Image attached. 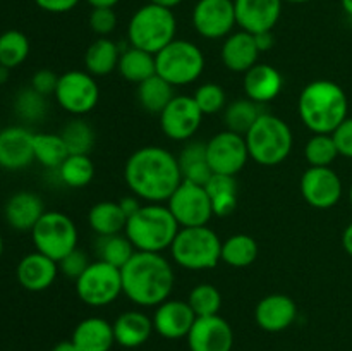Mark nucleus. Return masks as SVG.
<instances>
[{"mask_svg": "<svg viewBox=\"0 0 352 351\" xmlns=\"http://www.w3.org/2000/svg\"><path fill=\"white\" fill-rule=\"evenodd\" d=\"M157 74L172 86H188L198 81L205 71V55L201 48L188 40L174 41L155 55Z\"/></svg>", "mask_w": 352, "mask_h": 351, "instance_id": "8", "label": "nucleus"}, {"mask_svg": "<svg viewBox=\"0 0 352 351\" xmlns=\"http://www.w3.org/2000/svg\"><path fill=\"white\" fill-rule=\"evenodd\" d=\"M69 155H89L95 147V131L86 120L72 119L60 131Z\"/></svg>", "mask_w": 352, "mask_h": 351, "instance_id": "40", "label": "nucleus"}, {"mask_svg": "<svg viewBox=\"0 0 352 351\" xmlns=\"http://www.w3.org/2000/svg\"><path fill=\"white\" fill-rule=\"evenodd\" d=\"M196 319L188 301L182 299H165L157 306L153 317V327L157 334L165 339H182L188 337L189 330L195 326Z\"/></svg>", "mask_w": 352, "mask_h": 351, "instance_id": "20", "label": "nucleus"}, {"mask_svg": "<svg viewBox=\"0 0 352 351\" xmlns=\"http://www.w3.org/2000/svg\"><path fill=\"white\" fill-rule=\"evenodd\" d=\"M34 160L40 162L43 167L57 171L65 158L69 157L67 145L62 134L54 133H34L33 136Z\"/></svg>", "mask_w": 352, "mask_h": 351, "instance_id": "34", "label": "nucleus"}, {"mask_svg": "<svg viewBox=\"0 0 352 351\" xmlns=\"http://www.w3.org/2000/svg\"><path fill=\"white\" fill-rule=\"evenodd\" d=\"M57 264H58V272H60L62 275L78 281L79 275L88 268V265L91 264V262L88 260V255H86L85 251L76 248V250H72L71 253L65 255V257L62 258L60 262H57Z\"/></svg>", "mask_w": 352, "mask_h": 351, "instance_id": "46", "label": "nucleus"}, {"mask_svg": "<svg viewBox=\"0 0 352 351\" xmlns=\"http://www.w3.org/2000/svg\"><path fill=\"white\" fill-rule=\"evenodd\" d=\"M203 112L189 95H175L160 114V127L172 141H189L199 129Z\"/></svg>", "mask_w": 352, "mask_h": 351, "instance_id": "15", "label": "nucleus"}, {"mask_svg": "<svg viewBox=\"0 0 352 351\" xmlns=\"http://www.w3.org/2000/svg\"><path fill=\"white\" fill-rule=\"evenodd\" d=\"M113 336L116 343L124 348H138L150 339L155 330L153 320L140 310H127L116 319Z\"/></svg>", "mask_w": 352, "mask_h": 351, "instance_id": "27", "label": "nucleus"}, {"mask_svg": "<svg viewBox=\"0 0 352 351\" xmlns=\"http://www.w3.org/2000/svg\"><path fill=\"white\" fill-rule=\"evenodd\" d=\"M117 71H119V74L122 76L126 81L140 85V83L146 81L148 78L157 74L155 55L136 47L126 48V50L120 54Z\"/></svg>", "mask_w": 352, "mask_h": 351, "instance_id": "30", "label": "nucleus"}, {"mask_svg": "<svg viewBox=\"0 0 352 351\" xmlns=\"http://www.w3.org/2000/svg\"><path fill=\"white\" fill-rule=\"evenodd\" d=\"M177 162L182 181L205 186L213 176L208 157H206V143H201V141H188L179 153Z\"/></svg>", "mask_w": 352, "mask_h": 351, "instance_id": "28", "label": "nucleus"}, {"mask_svg": "<svg viewBox=\"0 0 352 351\" xmlns=\"http://www.w3.org/2000/svg\"><path fill=\"white\" fill-rule=\"evenodd\" d=\"M339 157L332 134H313L305 147V158L309 167H330Z\"/></svg>", "mask_w": 352, "mask_h": 351, "instance_id": "43", "label": "nucleus"}, {"mask_svg": "<svg viewBox=\"0 0 352 351\" xmlns=\"http://www.w3.org/2000/svg\"><path fill=\"white\" fill-rule=\"evenodd\" d=\"M172 260L188 270H208L222 262V240L208 226L181 227L170 246Z\"/></svg>", "mask_w": 352, "mask_h": 351, "instance_id": "7", "label": "nucleus"}, {"mask_svg": "<svg viewBox=\"0 0 352 351\" xmlns=\"http://www.w3.org/2000/svg\"><path fill=\"white\" fill-rule=\"evenodd\" d=\"M167 206L181 227L208 226L213 213L212 200L205 186L182 181L167 200Z\"/></svg>", "mask_w": 352, "mask_h": 351, "instance_id": "12", "label": "nucleus"}, {"mask_svg": "<svg viewBox=\"0 0 352 351\" xmlns=\"http://www.w3.org/2000/svg\"><path fill=\"white\" fill-rule=\"evenodd\" d=\"M36 251L60 262L65 255L78 248V227L64 212H45L31 231Z\"/></svg>", "mask_w": 352, "mask_h": 351, "instance_id": "9", "label": "nucleus"}, {"mask_svg": "<svg viewBox=\"0 0 352 351\" xmlns=\"http://www.w3.org/2000/svg\"><path fill=\"white\" fill-rule=\"evenodd\" d=\"M342 246H344V250H346V253L351 255V257H352V222L346 227V229H344Z\"/></svg>", "mask_w": 352, "mask_h": 351, "instance_id": "52", "label": "nucleus"}, {"mask_svg": "<svg viewBox=\"0 0 352 351\" xmlns=\"http://www.w3.org/2000/svg\"><path fill=\"white\" fill-rule=\"evenodd\" d=\"M119 205H120V209L124 210V213H126L127 219H129V217L133 215V213H136L138 210L141 209L140 198H138V196H134V195L124 196V198H120L119 200Z\"/></svg>", "mask_w": 352, "mask_h": 351, "instance_id": "50", "label": "nucleus"}, {"mask_svg": "<svg viewBox=\"0 0 352 351\" xmlns=\"http://www.w3.org/2000/svg\"><path fill=\"white\" fill-rule=\"evenodd\" d=\"M282 2H289V3H308L311 0H282Z\"/></svg>", "mask_w": 352, "mask_h": 351, "instance_id": "58", "label": "nucleus"}, {"mask_svg": "<svg viewBox=\"0 0 352 351\" xmlns=\"http://www.w3.org/2000/svg\"><path fill=\"white\" fill-rule=\"evenodd\" d=\"M206 157L213 174L236 176L250 160L246 138L226 129L206 143Z\"/></svg>", "mask_w": 352, "mask_h": 351, "instance_id": "13", "label": "nucleus"}, {"mask_svg": "<svg viewBox=\"0 0 352 351\" xmlns=\"http://www.w3.org/2000/svg\"><path fill=\"white\" fill-rule=\"evenodd\" d=\"M191 351H232L234 330L223 317H198L188 334Z\"/></svg>", "mask_w": 352, "mask_h": 351, "instance_id": "17", "label": "nucleus"}, {"mask_svg": "<svg viewBox=\"0 0 352 351\" xmlns=\"http://www.w3.org/2000/svg\"><path fill=\"white\" fill-rule=\"evenodd\" d=\"M89 30L100 38L109 36L117 28V14L112 7H95L88 17Z\"/></svg>", "mask_w": 352, "mask_h": 351, "instance_id": "45", "label": "nucleus"}, {"mask_svg": "<svg viewBox=\"0 0 352 351\" xmlns=\"http://www.w3.org/2000/svg\"><path fill=\"white\" fill-rule=\"evenodd\" d=\"M48 109L47 96L38 93L31 86L23 88L17 92L16 98H14V112L19 119L26 120V123H38L45 117Z\"/></svg>", "mask_w": 352, "mask_h": 351, "instance_id": "42", "label": "nucleus"}, {"mask_svg": "<svg viewBox=\"0 0 352 351\" xmlns=\"http://www.w3.org/2000/svg\"><path fill=\"white\" fill-rule=\"evenodd\" d=\"M86 2L89 3V6L95 9V7H116L117 3H119V0H86Z\"/></svg>", "mask_w": 352, "mask_h": 351, "instance_id": "54", "label": "nucleus"}, {"mask_svg": "<svg viewBox=\"0 0 352 351\" xmlns=\"http://www.w3.org/2000/svg\"><path fill=\"white\" fill-rule=\"evenodd\" d=\"M122 52L119 50L116 41L103 36L93 41L85 54L86 71L91 76H107L113 72L119 65V58Z\"/></svg>", "mask_w": 352, "mask_h": 351, "instance_id": "31", "label": "nucleus"}, {"mask_svg": "<svg viewBox=\"0 0 352 351\" xmlns=\"http://www.w3.org/2000/svg\"><path fill=\"white\" fill-rule=\"evenodd\" d=\"M332 136L337 145V150H339V155L352 158V117H347V119L333 131Z\"/></svg>", "mask_w": 352, "mask_h": 351, "instance_id": "48", "label": "nucleus"}, {"mask_svg": "<svg viewBox=\"0 0 352 351\" xmlns=\"http://www.w3.org/2000/svg\"><path fill=\"white\" fill-rule=\"evenodd\" d=\"M244 138L250 158L265 167L282 164L291 155L294 145V136L289 124L280 117L267 112L258 117L254 126Z\"/></svg>", "mask_w": 352, "mask_h": 351, "instance_id": "5", "label": "nucleus"}, {"mask_svg": "<svg viewBox=\"0 0 352 351\" xmlns=\"http://www.w3.org/2000/svg\"><path fill=\"white\" fill-rule=\"evenodd\" d=\"M2 253H3V237L2 234H0V257H2Z\"/></svg>", "mask_w": 352, "mask_h": 351, "instance_id": "59", "label": "nucleus"}, {"mask_svg": "<svg viewBox=\"0 0 352 351\" xmlns=\"http://www.w3.org/2000/svg\"><path fill=\"white\" fill-rule=\"evenodd\" d=\"M52 351H79V350L78 346L72 343V339H69V341H60V343L55 344V346L52 348Z\"/></svg>", "mask_w": 352, "mask_h": 351, "instance_id": "53", "label": "nucleus"}, {"mask_svg": "<svg viewBox=\"0 0 352 351\" xmlns=\"http://www.w3.org/2000/svg\"><path fill=\"white\" fill-rule=\"evenodd\" d=\"M261 52L258 50L254 34L248 31H236L226 38L222 45V64L232 72H248L253 65L258 64V57Z\"/></svg>", "mask_w": 352, "mask_h": 351, "instance_id": "24", "label": "nucleus"}, {"mask_svg": "<svg viewBox=\"0 0 352 351\" xmlns=\"http://www.w3.org/2000/svg\"><path fill=\"white\" fill-rule=\"evenodd\" d=\"M72 343L79 351H110L116 344L113 326L102 317H88L76 326Z\"/></svg>", "mask_w": 352, "mask_h": 351, "instance_id": "26", "label": "nucleus"}, {"mask_svg": "<svg viewBox=\"0 0 352 351\" xmlns=\"http://www.w3.org/2000/svg\"><path fill=\"white\" fill-rule=\"evenodd\" d=\"M150 3H155V6L167 7V9H174L179 3H182V0H148Z\"/></svg>", "mask_w": 352, "mask_h": 351, "instance_id": "55", "label": "nucleus"}, {"mask_svg": "<svg viewBox=\"0 0 352 351\" xmlns=\"http://www.w3.org/2000/svg\"><path fill=\"white\" fill-rule=\"evenodd\" d=\"M136 96L141 109L150 114H158L160 116L175 95L174 86L165 81L164 78H160L158 74H155L151 78H148L146 81L138 85Z\"/></svg>", "mask_w": 352, "mask_h": 351, "instance_id": "32", "label": "nucleus"}, {"mask_svg": "<svg viewBox=\"0 0 352 351\" xmlns=\"http://www.w3.org/2000/svg\"><path fill=\"white\" fill-rule=\"evenodd\" d=\"M236 23L251 34L274 31L282 14V0H234Z\"/></svg>", "mask_w": 352, "mask_h": 351, "instance_id": "19", "label": "nucleus"}, {"mask_svg": "<svg viewBox=\"0 0 352 351\" xmlns=\"http://www.w3.org/2000/svg\"><path fill=\"white\" fill-rule=\"evenodd\" d=\"M258 243L248 234H234L222 241V262L236 268L250 267L258 258Z\"/></svg>", "mask_w": 352, "mask_h": 351, "instance_id": "35", "label": "nucleus"}, {"mask_svg": "<svg viewBox=\"0 0 352 351\" xmlns=\"http://www.w3.org/2000/svg\"><path fill=\"white\" fill-rule=\"evenodd\" d=\"M349 202H351V206H352V184H351V189H349Z\"/></svg>", "mask_w": 352, "mask_h": 351, "instance_id": "60", "label": "nucleus"}, {"mask_svg": "<svg viewBox=\"0 0 352 351\" xmlns=\"http://www.w3.org/2000/svg\"><path fill=\"white\" fill-rule=\"evenodd\" d=\"M76 292L85 305L107 306L122 295V274L120 268L95 260L88 265L85 272L76 281Z\"/></svg>", "mask_w": 352, "mask_h": 351, "instance_id": "10", "label": "nucleus"}, {"mask_svg": "<svg viewBox=\"0 0 352 351\" xmlns=\"http://www.w3.org/2000/svg\"><path fill=\"white\" fill-rule=\"evenodd\" d=\"M181 226L167 205L146 203L127 219L124 234L129 237L136 251L162 253L170 250Z\"/></svg>", "mask_w": 352, "mask_h": 351, "instance_id": "4", "label": "nucleus"}, {"mask_svg": "<svg viewBox=\"0 0 352 351\" xmlns=\"http://www.w3.org/2000/svg\"><path fill=\"white\" fill-rule=\"evenodd\" d=\"M298 317V306L287 295H268L258 301L254 308V320L260 329L267 332H282L294 323Z\"/></svg>", "mask_w": 352, "mask_h": 351, "instance_id": "21", "label": "nucleus"}, {"mask_svg": "<svg viewBox=\"0 0 352 351\" xmlns=\"http://www.w3.org/2000/svg\"><path fill=\"white\" fill-rule=\"evenodd\" d=\"M124 179L134 196L148 203L167 202L181 186L177 157L162 147H141L127 158Z\"/></svg>", "mask_w": 352, "mask_h": 351, "instance_id": "1", "label": "nucleus"}, {"mask_svg": "<svg viewBox=\"0 0 352 351\" xmlns=\"http://www.w3.org/2000/svg\"><path fill=\"white\" fill-rule=\"evenodd\" d=\"M88 224L98 236H112L126 229L127 217L120 209L119 202L103 200L89 209Z\"/></svg>", "mask_w": 352, "mask_h": 351, "instance_id": "29", "label": "nucleus"}, {"mask_svg": "<svg viewBox=\"0 0 352 351\" xmlns=\"http://www.w3.org/2000/svg\"><path fill=\"white\" fill-rule=\"evenodd\" d=\"M9 71H10V69H7V67H3V65H0V85L7 81V78H9Z\"/></svg>", "mask_w": 352, "mask_h": 351, "instance_id": "56", "label": "nucleus"}, {"mask_svg": "<svg viewBox=\"0 0 352 351\" xmlns=\"http://www.w3.org/2000/svg\"><path fill=\"white\" fill-rule=\"evenodd\" d=\"M299 117L315 134H332L349 112V100L342 86L330 79H315L299 95Z\"/></svg>", "mask_w": 352, "mask_h": 351, "instance_id": "3", "label": "nucleus"}, {"mask_svg": "<svg viewBox=\"0 0 352 351\" xmlns=\"http://www.w3.org/2000/svg\"><path fill=\"white\" fill-rule=\"evenodd\" d=\"M189 306L192 308L196 317H212L219 315L222 308V295L219 289L210 282H201L196 284L189 292L188 299Z\"/></svg>", "mask_w": 352, "mask_h": 351, "instance_id": "41", "label": "nucleus"}, {"mask_svg": "<svg viewBox=\"0 0 352 351\" xmlns=\"http://www.w3.org/2000/svg\"><path fill=\"white\" fill-rule=\"evenodd\" d=\"M120 274L122 295L138 306H158L174 289V268L162 253L136 251Z\"/></svg>", "mask_w": 352, "mask_h": 351, "instance_id": "2", "label": "nucleus"}, {"mask_svg": "<svg viewBox=\"0 0 352 351\" xmlns=\"http://www.w3.org/2000/svg\"><path fill=\"white\" fill-rule=\"evenodd\" d=\"M177 19L172 9L148 2L140 7L127 24V40L131 47L157 55L162 48L175 40Z\"/></svg>", "mask_w": 352, "mask_h": 351, "instance_id": "6", "label": "nucleus"}, {"mask_svg": "<svg viewBox=\"0 0 352 351\" xmlns=\"http://www.w3.org/2000/svg\"><path fill=\"white\" fill-rule=\"evenodd\" d=\"M98 260L107 262L117 268H122L131 260L136 248L131 243L126 234H112V236H100L98 246Z\"/></svg>", "mask_w": 352, "mask_h": 351, "instance_id": "38", "label": "nucleus"}, {"mask_svg": "<svg viewBox=\"0 0 352 351\" xmlns=\"http://www.w3.org/2000/svg\"><path fill=\"white\" fill-rule=\"evenodd\" d=\"M30 55V40L23 31L9 30L0 34V65L19 67Z\"/></svg>", "mask_w": 352, "mask_h": 351, "instance_id": "39", "label": "nucleus"}, {"mask_svg": "<svg viewBox=\"0 0 352 351\" xmlns=\"http://www.w3.org/2000/svg\"><path fill=\"white\" fill-rule=\"evenodd\" d=\"M261 114L263 112H261L260 103L253 102L250 98H241L226 107L223 123H226L229 131L246 136L248 131L254 126V123H256Z\"/></svg>", "mask_w": 352, "mask_h": 351, "instance_id": "36", "label": "nucleus"}, {"mask_svg": "<svg viewBox=\"0 0 352 351\" xmlns=\"http://www.w3.org/2000/svg\"><path fill=\"white\" fill-rule=\"evenodd\" d=\"M38 7L45 12L52 14H64L74 9L79 3V0H34Z\"/></svg>", "mask_w": 352, "mask_h": 351, "instance_id": "49", "label": "nucleus"}, {"mask_svg": "<svg viewBox=\"0 0 352 351\" xmlns=\"http://www.w3.org/2000/svg\"><path fill=\"white\" fill-rule=\"evenodd\" d=\"M57 83H58V74H55V72L50 71V69H40V71H36L33 74L30 86L48 98L50 95H55Z\"/></svg>", "mask_w": 352, "mask_h": 351, "instance_id": "47", "label": "nucleus"}, {"mask_svg": "<svg viewBox=\"0 0 352 351\" xmlns=\"http://www.w3.org/2000/svg\"><path fill=\"white\" fill-rule=\"evenodd\" d=\"M33 136L24 126H7L0 129V167L21 171L34 162Z\"/></svg>", "mask_w": 352, "mask_h": 351, "instance_id": "18", "label": "nucleus"}, {"mask_svg": "<svg viewBox=\"0 0 352 351\" xmlns=\"http://www.w3.org/2000/svg\"><path fill=\"white\" fill-rule=\"evenodd\" d=\"M57 172L58 179L69 188H85L95 178V164L89 155H69Z\"/></svg>", "mask_w": 352, "mask_h": 351, "instance_id": "37", "label": "nucleus"}, {"mask_svg": "<svg viewBox=\"0 0 352 351\" xmlns=\"http://www.w3.org/2000/svg\"><path fill=\"white\" fill-rule=\"evenodd\" d=\"M55 100L72 116L89 114L100 100V86L88 71H67L58 76Z\"/></svg>", "mask_w": 352, "mask_h": 351, "instance_id": "11", "label": "nucleus"}, {"mask_svg": "<svg viewBox=\"0 0 352 351\" xmlns=\"http://www.w3.org/2000/svg\"><path fill=\"white\" fill-rule=\"evenodd\" d=\"M254 40H256L258 50H260L261 54H263V52L272 50L275 45V38H274V33H272V31H263V33L254 34Z\"/></svg>", "mask_w": 352, "mask_h": 351, "instance_id": "51", "label": "nucleus"}, {"mask_svg": "<svg viewBox=\"0 0 352 351\" xmlns=\"http://www.w3.org/2000/svg\"><path fill=\"white\" fill-rule=\"evenodd\" d=\"M243 86L246 98L263 105L280 95L284 88V78L274 65L258 62L250 71L244 72Z\"/></svg>", "mask_w": 352, "mask_h": 351, "instance_id": "25", "label": "nucleus"}, {"mask_svg": "<svg viewBox=\"0 0 352 351\" xmlns=\"http://www.w3.org/2000/svg\"><path fill=\"white\" fill-rule=\"evenodd\" d=\"M58 275V264L40 251L24 255L16 268V277L26 291L40 292L50 288Z\"/></svg>", "mask_w": 352, "mask_h": 351, "instance_id": "22", "label": "nucleus"}, {"mask_svg": "<svg viewBox=\"0 0 352 351\" xmlns=\"http://www.w3.org/2000/svg\"><path fill=\"white\" fill-rule=\"evenodd\" d=\"M45 212L43 200L31 191L14 193L3 206L6 222L19 233H31Z\"/></svg>", "mask_w": 352, "mask_h": 351, "instance_id": "23", "label": "nucleus"}, {"mask_svg": "<svg viewBox=\"0 0 352 351\" xmlns=\"http://www.w3.org/2000/svg\"><path fill=\"white\" fill-rule=\"evenodd\" d=\"M236 24L234 0H198L192 9V26L206 40L227 38Z\"/></svg>", "mask_w": 352, "mask_h": 351, "instance_id": "14", "label": "nucleus"}, {"mask_svg": "<svg viewBox=\"0 0 352 351\" xmlns=\"http://www.w3.org/2000/svg\"><path fill=\"white\" fill-rule=\"evenodd\" d=\"M196 105L203 112V116H213L227 107V95L226 89L217 83H205L198 86V89L192 95Z\"/></svg>", "mask_w": 352, "mask_h": 351, "instance_id": "44", "label": "nucleus"}, {"mask_svg": "<svg viewBox=\"0 0 352 351\" xmlns=\"http://www.w3.org/2000/svg\"><path fill=\"white\" fill-rule=\"evenodd\" d=\"M301 195L313 209H332L342 198V181L332 167H309L301 178Z\"/></svg>", "mask_w": 352, "mask_h": 351, "instance_id": "16", "label": "nucleus"}, {"mask_svg": "<svg viewBox=\"0 0 352 351\" xmlns=\"http://www.w3.org/2000/svg\"><path fill=\"white\" fill-rule=\"evenodd\" d=\"M212 200L213 213L219 217H229L237 206V181L234 176L213 174L205 184Z\"/></svg>", "mask_w": 352, "mask_h": 351, "instance_id": "33", "label": "nucleus"}, {"mask_svg": "<svg viewBox=\"0 0 352 351\" xmlns=\"http://www.w3.org/2000/svg\"><path fill=\"white\" fill-rule=\"evenodd\" d=\"M340 3H342V9L346 10V14L352 17V0H340Z\"/></svg>", "mask_w": 352, "mask_h": 351, "instance_id": "57", "label": "nucleus"}]
</instances>
